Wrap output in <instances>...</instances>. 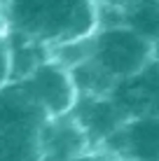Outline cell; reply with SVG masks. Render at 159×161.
I'll list each match as a JSON object with an SVG mask.
<instances>
[{"label": "cell", "mask_w": 159, "mask_h": 161, "mask_svg": "<svg viewBox=\"0 0 159 161\" xmlns=\"http://www.w3.org/2000/svg\"><path fill=\"white\" fill-rule=\"evenodd\" d=\"M7 40V63H9V82H21L28 77L40 63L49 58V47L28 35L5 28Z\"/></svg>", "instance_id": "cell-9"}, {"label": "cell", "mask_w": 159, "mask_h": 161, "mask_svg": "<svg viewBox=\"0 0 159 161\" xmlns=\"http://www.w3.org/2000/svg\"><path fill=\"white\" fill-rule=\"evenodd\" d=\"M98 147L119 161H159V114L129 117Z\"/></svg>", "instance_id": "cell-5"}, {"label": "cell", "mask_w": 159, "mask_h": 161, "mask_svg": "<svg viewBox=\"0 0 159 161\" xmlns=\"http://www.w3.org/2000/svg\"><path fill=\"white\" fill-rule=\"evenodd\" d=\"M73 161H119V159L112 157V154L105 152V149H101V147H91V149H87L84 154L75 157Z\"/></svg>", "instance_id": "cell-13"}, {"label": "cell", "mask_w": 159, "mask_h": 161, "mask_svg": "<svg viewBox=\"0 0 159 161\" xmlns=\"http://www.w3.org/2000/svg\"><path fill=\"white\" fill-rule=\"evenodd\" d=\"M70 77L75 82L77 96H108L115 86V80L108 73H103L91 58L70 68Z\"/></svg>", "instance_id": "cell-11"}, {"label": "cell", "mask_w": 159, "mask_h": 161, "mask_svg": "<svg viewBox=\"0 0 159 161\" xmlns=\"http://www.w3.org/2000/svg\"><path fill=\"white\" fill-rule=\"evenodd\" d=\"M155 58V44L124 24L98 26L94 33L91 61L115 82L131 77Z\"/></svg>", "instance_id": "cell-3"}, {"label": "cell", "mask_w": 159, "mask_h": 161, "mask_svg": "<svg viewBox=\"0 0 159 161\" xmlns=\"http://www.w3.org/2000/svg\"><path fill=\"white\" fill-rule=\"evenodd\" d=\"M45 119L19 82H7L0 89V161H40Z\"/></svg>", "instance_id": "cell-2"}, {"label": "cell", "mask_w": 159, "mask_h": 161, "mask_svg": "<svg viewBox=\"0 0 159 161\" xmlns=\"http://www.w3.org/2000/svg\"><path fill=\"white\" fill-rule=\"evenodd\" d=\"M91 149V142L73 114L47 117L40 131V161H73Z\"/></svg>", "instance_id": "cell-8"}, {"label": "cell", "mask_w": 159, "mask_h": 161, "mask_svg": "<svg viewBox=\"0 0 159 161\" xmlns=\"http://www.w3.org/2000/svg\"><path fill=\"white\" fill-rule=\"evenodd\" d=\"M9 82V63H7V40H5V26L0 21V89Z\"/></svg>", "instance_id": "cell-12"}, {"label": "cell", "mask_w": 159, "mask_h": 161, "mask_svg": "<svg viewBox=\"0 0 159 161\" xmlns=\"http://www.w3.org/2000/svg\"><path fill=\"white\" fill-rule=\"evenodd\" d=\"M155 58H157V61H159V42H157V44H155Z\"/></svg>", "instance_id": "cell-14"}, {"label": "cell", "mask_w": 159, "mask_h": 161, "mask_svg": "<svg viewBox=\"0 0 159 161\" xmlns=\"http://www.w3.org/2000/svg\"><path fill=\"white\" fill-rule=\"evenodd\" d=\"M0 21L7 31L54 47L96 33L98 0H0Z\"/></svg>", "instance_id": "cell-1"}, {"label": "cell", "mask_w": 159, "mask_h": 161, "mask_svg": "<svg viewBox=\"0 0 159 161\" xmlns=\"http://www.w3.org/2000/svg\"><path fill=\"white\" fill-rule=\"evenodd\" d=\"M70 114L87 133L91 147H98L129 119L122 112V108L110 98V93L108 96H77Z\"/></svg>", "instance_id": "cell-7"}, {"label": "cell", "mask_w": 159, "mask_h": 161, "mask_svg": "<svg viewBox=\"0 0 159 161\" xmlns=\"http://www.w3.org/2000/svg\"><path fill=\"white\" fill-rule=\"evenodd\" d=\"M28 98L45 112V117H63L70 114L77 101V89L70 77V70L47 58L35 70L19 82Z\"/></svg>", "instance_id": "cell-4"}, {"label": "cell", "mask_w": 159, "mask_h": 161, "mask_svg": "<svg viewBox=\"0 0 159 161\" xmlns=\"http://www.w3.org/2000/svg\"><path fill=\"white\" fill-rule=\"evenodd\" d=\"M110 98L127 117L159 114V61L152 58L138 73L115 82Z\"/></svg>", "instance_id": "cell-6"}, {"label": "cell", "mask_w": 159, "mask_h": 161, "mask_svg": "<svg viewBox=\"0 0 159 161\" xmlns=\"http://www.w3.org/2000/svg\"><path fill=\"white\" fill-rule=\"evenodd\" d=\"M122 24L145 37L147 42H159V0H131L122 5Z\"/></svg>", "instance_id": "cell-10"}]
</instances>
